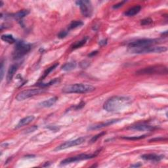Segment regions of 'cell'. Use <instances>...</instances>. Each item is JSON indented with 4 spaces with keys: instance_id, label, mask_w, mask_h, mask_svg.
Masks as SVG:
<instances>
[{
    "instance_id": "cell-1",
    "label": "cell",
    "mask_w": 168,
    "mask_h": 168,
    "mask_svg": "<svg viewBox=\"0 0 168 168\" xmlns=\"http://www.w3.org/2000/svg\"><path fill=\"white\" fill-rule=\"evenodd\" d=\"M132 102V99L127 97L114 96L104 102L103 109L109 112H116L120 111Z\"/></svg>"
},
{
    "instance_id": "cell-2",
    "label": "cell",
    "mask_w": 168,
    "mask_h": 168,
    "mask_svg": "<svg viewBox=\"0 0 168 168\" xmlns=\"http://www.w3.org/2000/svg\"><path fill=\"white\" fill-rule=\"evenodd\" d=\"M95 90V87L92 85L84 84H75L68 85L62 88L65 93H86Z\"/></svg>"
},
{
    "instance_id": "cell-3",
    "label": "cell",
    "mask_w": 168,
    "mask_h": 168,
    "mask_svg": "<svg viewBox=\"0 0 168 168\" xmlns=\"http://www.w3.org/2000/svg\"><path fill=\"white\" fill-rule=\"evenodd\" d=\"M136 74L137 75L167 74V68L164 65H156V66H149L139 70Z\"/></svg>"
},
{
    "instance_id": "cell-4",
    "label": "cell",
    "mask_w": 168,
    "mask_h": 168,
    "mask_svg": "<svg viewBox=\"0 0 168 168\" xmlns=\"http://www.w3.org/2000/svg\"><path fill=\"white\" fill-rule=\"evenodd\" d=\"M129 51L132 53L146 54V53H160L167 50L166 47L164 46H148L144 47L129 48Z\"/></svg>"
},
{
    "instance_id": "cell-5",
    "label": "cell",
    "mask_w": 168,
    "mask_h": 168,
    "mask_svg": "<svg viewBox=\"0 0 168 168\" xmlns=\"http://www.w3.org/2000/svg\"><path fill=\"white\" fill-rule=\"evenodd\" d=\"M31 48H32V45L30 44H25L23 41L17 42L15 51H13V59L18 60L22 58L26 54L29 52Z\"/></svg>"
},
{
    "instance_id": "cell-6",
    "label": "cell",
    "mask_w": 168,
    "mask_h": 168,
    "mask_svg": "<svg viewBox=\"0 0 168 168\" xmlns=\"http://www.w3.org/2000/svg\"><path fill=\"white\" fill-rule=\"evenodd\" d=\"M45 90L43 89H31L23 91L20 92L16 97L17 101H24L26 99H29L32 97L40 95V94L44 93Z\"/></svg>"
},
{
    "instance_id": "cell-7",
    "label": "cell",
    "mask_w": 168,
    "mask_h": 168,
    "mask_svg": "<svg viewBox=\"0 0 168 168\" xmlns=\"http://www.w3.org/2000/svg\"><path fill=\"white\" fill-rule=\"evenodd\" d=\"M159 39H138L135 41H133L129 44V48H134V47H144L151 46L154 44H158Z\"/></svg>"
},
{
    "instance_id": "cell-8",
    "label": "cell",
    "mask_w": 168,
    "mask_h": 168,
    "mask_svg": "<svg viewBox=\"0 0 168 168\" xmlns=\"http://www.w3.org/2000/svg\"><path fill=\"white\" fill-rule=\"evenodd\" d=\"M97 154H79L76 156H73V157H70L67 158L66 159H64L61 162V165H66L70 163H73V162H79L81 160H89V159H92L95 158L97 156Z\"/></svg>"
},
{
    "instance_id": "cell-9",
    "label": "cell",
    "mask_w": 168,
    "mask_h": 168,
    "mask_svg": "<svg viewBox=\"0 0 168 168\" xmlns=\"http://www.w3.org/2000/svg\"><path fill=\"white\" fill-rule=\"evenodd\" d=\"M76 4L80 7L81 13L85 17H90L93 13V7L91 1L87 0L76 1Z\"/></svg>"
},
{
    "instance_id": "cell-10",
    "label": "cell",
    "mask_w": 168,
    "mask_h": 168,
    "mask_svg": "<svg viewBox=\"0 0 168 168\" xmlns=\"http://www.w3.org/2000/svg\"><path fill=\"white\" fill-rule=\"evenodd\" d=\"M85 141V138L79 137V138H78L76 139H74V140L66 141V142H65V143L61 144V145H59V147H56L55 149V150L56 151H57V150L66 149H68V148H70L72 147L78 146V145H79V144L83 143Z\"/></svg>"
},
{
    "instance_id": "cell-11",
    "label": "cell",
    "mask_w": 168,
    "mask_h": 168,
    "mask_svg": "<svg viewBox=\"0 0 168 168\" xmlns=\"http://www.w3.org/2000/svg\"><path fill=\"white\" fill-rule=\"evenodd\" d=\"M119 120H120V119H112V120H109V121H107L104 122V123H101V124H96V125H94V126H90L89 128H88V129L89 130H96V129H101V128H103L104 127H107L109 126H110V125H112L114 123H116V122H118Z\"/></svg>"
},
{
    "instance_id": "cell-12",
    "label": "cell",
    "mask_w": 168,
    "mask_h": 168,
    "mask_svg": "<svg viewBox=\"0 0 168 168\" xmlns=\"http://www.w3.org/2000/svg\"><path fill=\"white\" fill-rule=\"evenodd\" d=\"M141 158L144 160H150L154 162H160L164 158V156L157 155L155 154H144L141 156Z\"/></svg>"
},
{
    "instance_id": "cell-13",
    "label": "cell",
    "mask_w": 168,
    "mask_h": 168,
    "mask_svg": "<svg viewBox=\"0 0 168 168\" xmlns=\"http://www.w3.org/2000/svg\"><path fill=\"white\" fill-rule=\"evenodd\" d=\"M129 129L137 131H152L154 129L155 127L146 124H137L135 126H131Z\"/></svg>"
},
{
    "instance_id": "cell-14",
    "label": "cell",
    "mask_w": 168,
    "mask_h": 168,
    "mask_svg": "<svg viewBox=\"0 0 168 168\" xmlns=\"http://www.w3.org/2000/svg\"><path fill=\"white\" fill-rule=\"evenodd\" d=\"M34 118H34V116H26V117L22 118V119H21V120L19 121V124L16 125V129H19V128L20 127L29 124L34 120Z\"/></svg>"
},
{
    "instance_id": "cell-15",
    "label": "cell",
    "mask_w": 168,
    "mask_h": 168,
    "mask_svg": "<svg viewBox=\"0 0 168 168\" xmlns=\"http://www.w3.org/2000/svg\"><path fill=\"white\" fill-rule=\"evenodd\" d=\"M17 70H18V65L17 64H13L10 66L7 74V82H10L11 80H12L13 76H15Z\"/></svg>"
},
{
    "instance_id": "cell-16",
    "label": "cell",
    "mask_w": 168,
    "mask_h": 168,
    "mask_svg": "<svg viewBox=\"0 0 168 168\" xmlns=\"http://www.w3.org/2000/svg\"><path fill=\"white\" fill-rule=\"evenodd\" d=\"M57 97H54L52 98H50L49 99H47L46 101H43L42 102H41L39 105H40L41 107H44V108H49L51 107L55 104V102L57 101Z\"/></svg>"
},
{
    "instance_id": "cell-17",
    "label": "cell",
    "mask_w": 168,
    "mask_h": 168,
    "mask_svg": "<svg viewBox=\"0 0 168 168\" xmlns=\"http://www.w3.org/2000/svg\"><path fill=\"white\" fill-rule=\"evenodd\" d=\"M141 9V7L140 5H136V6L128 9L126 12L125 13V15L127 16H133L140 12Z\"/></svg>"
},
{
    "instance_id": "cell-18",
    "label": "cell",
    "mask_w": 168,
    "mask_h": 168,
    "mask_svg": "<svg viewBox=\"0 0 168 168\" xmlns=\"http://www.w3.org/2000/svg\"><path fill=\"white\" fill-rule=\"evenodd\" d=\"M29 11L28 10H22L20 11L19 12L15 13V15H13V17L15 18L16 20L19 21H22V19L24 18V16H27L28 14H29Z\"/></svg>"
},
{
    "instance_id": "cell-19",
    "label": "cell",
    "mask_w": 168,
    "mask_h": 168,
    "mask_svg": "<svg viewBox=\"0 0 168 168\" xmlns=\"http://www.w3.org/2000/svg\"><path fill=\"white\" fill-rule=\"evenodd\" d=\"M76 62L75 61H71L69 62L65 63L63 66H62V70L64 71H70L76 68Z\"/></svg>"
},
{
    "instance_id": "cell-20",
    "label": "cell",
    "mask_w": 168,
    "mask_h": 168,
    "mask_svg": "<svg viewBox=\"0 0 168 168\" xmlns=\"http://www.w3.org/2000/svg\"><path fill=\"white\" fill-rule=\"evenodd\" d=\"M1 39L3 41L11 44H14V43L15 42V39L13 38L12 35H10V34H4V35H2Z\"/></svg>"
},
{
    "instance_id": "cell-21",
    "label": "cell",
    "mask_w": 168,
    "mask_h": 168,
    "mask_svg": "<svg viewBox=\"0 0 168 168\" xmlns=\"http://www.w3.org/2000/svg\"><path fill=\"white\" fill-rule=\"evenodd\" d=\"M84 25L83 22L81 21H72L71 22L69 27H68V29L69 30H72V29H75V28H77L78 27H81V26Z\"/></svg>"
},
{
    "instance_id": "cell-22",
    "label": "cell",
    "mask_w": 168,
    "mask_h": 168,
    "mask_svg": "<svg viewBox=\"0 0 168 168\" xmlns=\"http://www.w3.org/2000/svg\"><path fill=\"white\" fill-rule=\"evenodd\" d=\"M59 65V63H56L55 64H53V66H51V67H49V68H47V69L45 71L44 73V75H43V76L41 77V79H44L45 78V77L47 76L49 74V73L52 72L53 70H54L55 69V68H56V66H57Z\"/></svg>"
},
{
    "instance_id": "cell-23",
    "label": "cell",
    "mask_w": 168,
    "mask_h": 168,
    "mask_svg": "<svg viewBox=\"0 0 168 168\" xmlns=\"http://www.w3.org/2000/svg\"><path fill=\"white\" fill-rule=\"evenodd\" d=\"M86 39H87V38H85L84 39H82V40H81V41L76 42L75 44H74L72 45V48L73 49H78V48L82 47L84 45H85V43H86Z\"/></svg>"
},
{
    "instance_id": "cell-24",
    "label": "cell",
    "mask_w": 168,
    "mask_h": 168,
    "mask_svg": "<svg viewBox=\"0 0 168 168\" xmlns=\"http://www.w3.org/2000/svg\"><path fill=\"white\" fill-rule=\"evenodd\" d=\"M147 135H141V136H135V137H122V139H127V140H139V139H143Z\"/></svg>"
},
{
    "instance_id": "cell-25",
    "label": "cell",
    "mask_w": 168,
    "mask_h": 168,
    "mask_svg": "<svg viewBox=\"0 0 168 168\" xmlns=\"http://www.w3.org/2000/svg\"><path fill=\"white\" fill-rule=\"evenodd\" d=\"M152 22H153V21H152V19L147 18V19H144L143 20H142L141 22V24L143 25V26H147V25L151 24Z\"/></svg>"
},
{
    "instance_id": "cell-26",
    "label": "cell",
    "mask_w": 168,
    "mask_h": 168,
    "mask_svg": "<svg viewBox=\"0 0 168 168\" xmlns=\"http://www.w3.org/2000/svg\"><path fill=\"white\" fill-rule=\"evenodd\" d=\"M105 132H102V133H101L100 134H98L97 135H96V136H94L91 139V143H95V142L97 140V139L99 138V137H101V136H102L103 135H104L105 134Z\"/></svg>"
},
{
    "instance_id": "cell-27",
    "label": "cell",
    "mask_w": 168,
    "mask_h": 168,
    "mask_svg": "<svg viewBox=\"0 0 168 168\" xmlns=\"http://www.w3.org/2000/svg\"><path fill=\"white\" fill-rule=\"evenodd\" d=\"M38 129V126H32V127H30L28 128V129H26L25 130V133H32V132H35V131Z\"/></svg>"
},
{
    "instance_id": "cell-28",
    "label": "cell",
    "mask_w": 168,
    "mask_h": 168,
    "mask_svg": "<svg viewBox=\"0 0 168 168\" xmlns=\"http://www.w3.org/2000/svg\"><path fill=\"white\" fill-rule=\"evenodd\" d=\"M79 66L81 68H86L89 66V62L87 61H83L80 62Z\"/></svg>"
},
{
    "instance_id": "cell-29",
    "label": "cell",
    "mask_w": 168,
    "mask_h": 168,
    "mask_svg": "<svg viewBox=\"0 0 168 168\" xmlns=\"http://www.w3.org/2000/svg\"><path fill=\"white\" fill-rule=\"evenodd\" d=\"M0 70H1V80H3V78H4V61H1V68H0Z\"/></svg>"
},
{
    "instance_id": "cell-30",
    "label": "cell",
    "mask_w": 168,
    "mask_h": 168,
    "mask_svg": "<svg viewBox=\"0 0 168 168\" xmlns=\"http://www.w3.org/2000/svg\"><path fill=\"white\" fill-rule=\"evenodd\" d=\"M67 34L68 32H66V31H62V32H61L58 34V38L60 39H62L65 38V37L67 36Z\"/></svg>"
},
{
    "instance_id": "cell-31",
    "label": "cell",
    "mask_w": 168,
    "mask_h": 168,
    "mask_svg": "<svg viewBox=\"0 0 168 168\" xmlns=\"http://www.w3.org/2000/svg\"><path fill=\"white\" fill-rule=\"evenodd\" d=\"M126 1L119 2V3H118V4H116V5H114L113 8H114V9H118V8H119V7H121L123 6L124 4H125V3H126Z\"/></svg>"
},
{
    "instance_id": "cell-32",
    "label": "cell",
    "mask_w": 168,
    "mask_h": 168,
    "mask_svg": "<svg viewBox=\"0 0 168 168\" xmlns=\"http://www.w3.org/2000/svg\"><path fill=\"white\" fill-rule=\"evenodd\" d=\"M142 165L139 163H137L135 164H133V165H131V167H140Z\"/></svg>"
},
{
    "instance_id": "cell-33",
    "label": "cell",
    "mask_w": 168,
    "mask_h": 168,
    "mask_svg": "<svg viewBox=\"0 0 168 168\" xmlns=\"http://www.w3.org/2000/svg\"><path fill=\"white\" fill-rule=\"evenodd\" d=\"M161 140H164V139L163 138H155V139H150V140L149 141L150 142H151V141H161Z\"/></svg>"
},
{
    "instance_id": "cell-34",
    "label": "cell",
    "mask_w": 168,
    "mask_h": 168,
    "mask_svg": "<svg viewBox=\"0 0 168 168\" xmlns=\"http://www.w3.org/2000/svg\"><path fill=\"white\" fill-rule=\"evenodd\" d=\"M105 44H107V39H104V40L99 41V45H101V46H102V45H104Z\"/></svg>"
},
{
    "instance_id": "cell-35",
    "label": "cell",
    "mask_w": 168,
    "mask_h": 168,
    "mask_svg": "<svg viewBox=\"0 0 168 168\" xmlns=\"http://www.w3.org/2000/svg\"><path fill=\"white\" fill-rule=\"evenodd\" d=\"M97 53H98V51H93V52H92V53H90V54H89V56H92L95 55L96 54H97Z\"/></svg>"
},
{
    "instance_id": "cell-36",
    "label": "cell",
    "mask_w": 168,
    "mask_h": 168,
    "mask_svg": "<svg viewBox=\"0 0 168 168\" xmlns=\"http://www.w3.org/2000/svg\"><path fill=\"white\" fill-rule=\"evenodd\" d=\"M49 166V164H47H47H45V165H44V167H45V166Z\"/></svg>"
},
{
    "instance_id": "cell-37",
    "label": "cell",
    "mask_w": 168,
    "mask_h": 168,
    "mask_svg": "<svg viewBox=\"0 0 168 168\" xmlns=\"http://www.w3.org/2000/svg\"><path fill=\"white\" fill-rule=\"evenodd\" d=\"M0 3H1V7H2V6H3V5H4V3H3L1 1H0Z\"/></svg>"
}]
</instances>
